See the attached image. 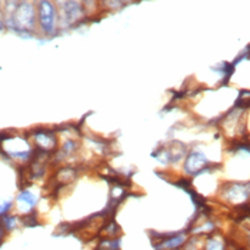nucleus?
<instances>
[{
    "instance_id": "1",
    "label": "nucleus",
    "mask_w": 250,
    "mask_h": 250,
    "mask_svg": "<svg viewBox=\"0 0 250 250\" xmlns=\"http://www.w3.org/2000/svg\"><path fill=\"white\" fill-rule=\"evenodd\" d=\"M36 9L32 0H19L12 12L10 23L20 32H29L35 29L36 24Z\"/></svg>"
},
{
    "instance_id": "2",
    "label": "nucleus",
    "mask_w": 250,
    "mask_h": 250,
    "mask_svg": "<svg viewBox=\"0 0 250 250\" xmlns=\"http://www.w3.org/2000/svg\"><path fill=\"white\" fill-rule=\"evenodd\" d=\"M58 9L52 0H39L38 19L42 30L46 35H53L58 27Z\"/></svg>"
},
{
    "instance_id": "3",
    "label": "nucleus",
    "mask_w": 250,
    "mask_h": 250,
    "mask_svg": "<svg viewBox=\"0 0 250 250\" xmlns=\"http://www.w3.org/2000/svg\"><path fill=\"white\" fill-rule=\"evenodd\" d=\"M208 165V159H206V156L203 153H200V152H194L189 156V159H188V162H186V170L189 172V173H196V172H199L202 167H205Z\"/></svg>"
},
{
    "instance_id": "4",
    "label": "nucleus",
    "mask_w": 250,
    "mask_h": 250,
    "mask_svg": "<svg viewBox=\"0 0 250 250\" xmlns=\"http://www.w3.org/2000/svg\"><path fill=\"white\" fill-rule=\"evenodd\" d=\"M132 1L133 0H100V6L106 10H119Z\"/></svg>"
},
{
    "instance_id": "5",
    "label": "nucleus",
    "mask_w": 250,
    "mask_h": 250,
    "mask_svg": "<svg viewBox=\"0 0 250 250\" xmlns=\"http://www.w3.org/2000/svg\"><path fill=\"white\" fill-rule=\"evenodd\" d=\"M19 200H23V202H26V203H29V206H33L35 205V202H36V197L32 194V193L29 192H23L20 194Z\"/></svg>"
},
{
    "instance_id": "6",
    "label": "nucleus",
    "mask_w": 250,
    "mask_h": 250,
    "mask_svg": "<svg viewBox=\"0 0 250 250\" xmlns=\"http://www.w3.org/2000/svg\"><path fill=\"white\" fill-rule=\"evenodd\" d=\"M9 206H10V203H6V205L0 206V214H3V213L6 212V210L9 209Z\"/></svg>"
},
{
    "instance_id": "7",
    "label": "nucleus",
    "mask_w": 250,
    "mask_h": 250,
    "mask_svg": "<svg viewBox=\"0 0 250 250\" xmlns=\"http://www.w3.org/2000/svg\"><path fill=\"white\" fill-rule=\"evenodd\" d=\"M19 0H7V4H12V6H16Z\"/></svg>"
}]
</instances>
